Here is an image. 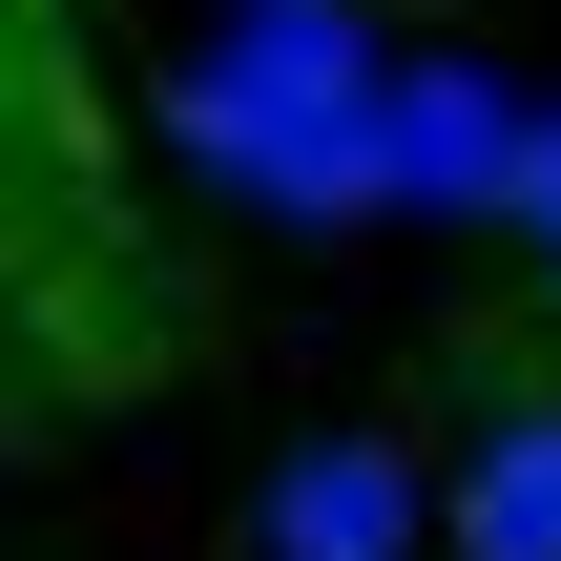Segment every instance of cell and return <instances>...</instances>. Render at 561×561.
I'll use <instances>...</instances> for the list:
<instances>
[{
  "mask_svg": "<svg viewBox=\"0 0 561 561\" xmlns=\"http://www.w3.org/2000/svg\"><path fill=\"white\" fill-rule=\"evenodd\" d=\"M271 561H416V479H396L375 437L291 458V500H271Z\"/></svg>",
  "mask_w": 561,
  "mask_h": 561,
  "instance_id": "6da1fadb",
  "label": "cell"
},
{
  "mask_svg": "<svg viewBox=\"0 0 561 561\" xmlns=\"http://www.w3.org/2000/svg\"><path fill=\"white\" fill-rule=\"evenodd\" d=\"M458 561H561V416H520V437L458 479Z\"/></svg>",
  "mask_w": 561,
  "mask_h": 561,
  "instance_id": "7a4b0ae2",
  "label": "cell"
},
{
  "mask_svg": "<svg viewBox=\"0 0 561 561\" xmlns=\"http://www.w3.org/2000/svg\"><path fill=\"white\" fill-rule=\"evenodd\" d=\"M520 208H541V229H561V125H541V146H520Z\"/></svg>",
  "mask_w": 561,
  "mask_h": 561,
  "instance_id": "3957f363",
  "label": "cell"
}]
</instances>
